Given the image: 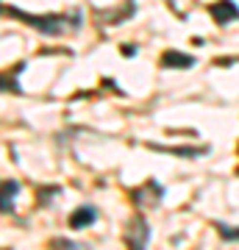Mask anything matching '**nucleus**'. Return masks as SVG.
Listing matches in <instances>:
<instances>
[{"instance_id":"1","label":"nucleus","mask_w":239,"mask_h":250,"mask_svg":"<svg viewBox=\"0 0 239 250\" xmlns=\"http://www.w3.org/2000/svg\"><path fill=\"white\" fill-rule=\"evenodd\" d=\"M3 11H6L9 17L22 20L25 25L36 28L39 34H47V36L64 34V28H67V22H70V14H25V11L17 9V6H3Z\"/></svg>"},{"instance_id":"2","label":"nucleus","mask_w":239,"mask_h":250,"mask_svg":"<svg viewBox=\"0 0 239 250\" xmlns=\"http://www.w3.org/2000/svg\"><path fill=\"white\" fill-rule=\"evenodd\" d=\"M209 14L214 17L217 25H228V22L239 20V9H237L234 0H217V3H212V6H209Z\"/></svg>"},{"instance_id":"3","label":"nucleus","mask_w":239,"mask_h":250,"mask_svg":"<svg viewBox=\"0 0 239 250\" xmlns=\"http://www.w3.org/2000/svg\"><path fill=\"white\" fill-rule=\"evenodd\" d=\"M148 239H151V228H148V223H145L142 217H136V220L128 225V231H125V245H128V248H145Z\"/></svg>"},{"instance_id":"4","label":"nucleus","mask_w":239,"mask_h":250,"mask_svg":"<svg viewBox=\"0 0 239 250\" xmlns=\"http://www.w3.org/2000/svg\"><path fill=\"white\" fill-rule=\"evenodd\" d=\"M22 70H28L25 62L14 64L9 72H0V92H11V95H22V86H20V75H22Z\"/></svg>"},{"instance_id":"5","label":"nucleus","mask_w":239,"mask_h":250,"mask_svg":"<svg viewBox=\"0 0 239 250\" xmlns=\"http://www.w3.org/2000/svg\"><path fill=\"white\" fill-rule=\"evenodd\" d=\"M164 197V189L156 184V181H148L145 187H139L133 192V200L136 206H159V200Z\"/></svg>"},{"instance_id":"6","label":"nucleus","mask_w":239,"mask_h":250,"mask_svg":"<svg viewBox=\"0 0 239 250\" xmlns=\"http://www.w3.org/2000/svg\"><path fill=\"white\" fill-rule=\"evenodd\" d=\"M95 220H98V208H95V206H78L70 214V228L84 231V228H89Z\"/></svg>"},{"instance_id":"7","label":"nucleus","mask_w":239,"mask_h":250,"mask_svg":"<svg viewBox=\"0 0 239 250\" xmlns=\"http://www.w3.org/2000/svg\"><path fill=\"white\" fill-rule=\"evenodd\" d=\"M17 195H20L17 181H3V187H0V211L3 214H11L14 211V197Z\"/></svg>"},{"instance_id":"8","label":"nucleus","mask_w":239,"mask_h":250,"mask_svg":"<svg viewBox=\"0 0 239 250\" xmlns=\"http://www.w3.org/2000/svg\"><path fill=\"white\" fill-rule=\"evenodd\" d=\"M161 67H167V70H181V67H195V59L186 53H178V50H167V53L161 56Z\"/></svg>"},{"instance_id":"9","label":"nucleus","mask_w":239,"mask_h":250,"mask_svg":"<svg viewBox=\"0 0 239 250\" xmlns=\"http://www.w3.org/2000/svg\"><path fill=\"white\" fill-rule=\"evenodd\" d=\"M148 147H151V150H159V153H170V156H184V159L203 156L206 153V147H170V145H156V142H151Z\"/></svg>"},{"instance_id":"10","label":"nucleus","mask_w":239,"mask_h":250,"mask_svg":"<svg viewBox=\"0 0 239 250\" xmlns=\"http://www.w3.org/2000/svg\"><path fill=\"white\" fill-rule=\"evenodd\" d=\"M217 233L225 242H239V228H234V225H217Z\"/></svg>"},{"instance_id":"11","label":"nucleus","mask_w":239,"mask_h":250,"mask_svg":"<svg viewBox=\"0 0 239 250\" xmlns=\"http://www.w3.org/2000/svg\"><path fill=\"white\" fill-rule=\"evenodd\" d=\"M50 245H53V248H72V250H78V248H81L78 242H72V239H62V236H56V239L50 242Z\"/></svg>"},{"instance_id":"12","label":"nucleus","mask_w":239,"mask_h":250,"mask_svg":"<svg viewBox=\"0 0 239 250\" xmlns=\"http://www.w3.org/2000/svg\"><path fill=\"white\" fill-rule=\"evenodd\" d=\"M0 11H3V3H0Z\"/></svg>"}]
</instances>
